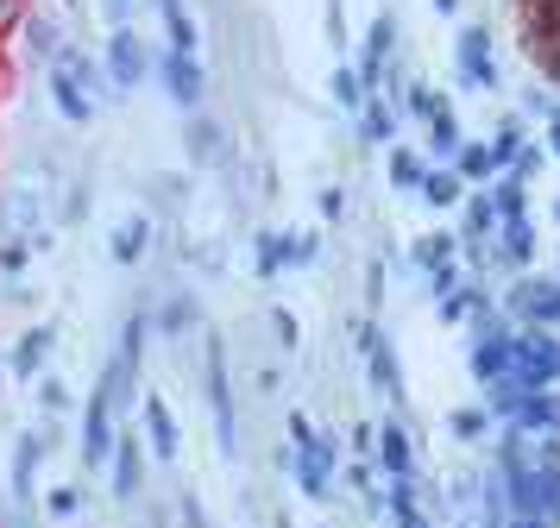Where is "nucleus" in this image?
I'll return each mask as SVG.
<instances>
[{"label": "nucleus", "mask_w": 560, "mask_h": 528, "mask_svg": "<svg viewBox=\"0 0 560 528\" xmlns=\"http://www.w3.org/2000/svg\"><path fill=\"white\" fill-rule=\"evenodd\" d=\"M202 390H208V409H214V441L221 453H240V409H233V377H228V340L208 333L202 340Z\"/></svg>", "instance_id": "nucleus-1"}, {"label": "nucleus", "mask_w": 560, "mask_h": 528, "mask_svg": "<svg viewBox=\"0 0 560 528\" xmlns=\"http://www.w3.org/2000/svg\"><path fill=\"white\" fill-rule=\"evenodd\" d=\"M63 441V427H57V415H45V427H32V434H20V447H13V472H7V497L32 503L38 497V459Z\"/></svg>", "instance_id": "nucleus-2"}, {"label": "nucleus", "mask_w": 560, "mask_h": 528, "mask_svg": "<svg viewBox=\"0 0 560 528\" xmlns=\"http://www.w3.org/2000/svg\"><path fill=\"white\" fill-rule=\"evenodd\" d=\"M510 372L523 377L529 390H555L560 384V340L555 327H529V333H516V365Z\"/></svg>", "instance_id": "nucleus-3"}, {"label": "nucleus", "mask_w": 560, "mask_h": 528, "mask_svg": "<svg viewBox=\"0 0 560 528\" xmlns=\"http://www.w3.org/2000/svg\"><path fill=\"white\" fill-rule=\"evenodd\" d=\"M0 239H26V246L45 251V196L32 183L0 189Z\"/></svg>", "instance_id": "nucleus-4"}, {"label": "nucleus", "mask_w": 560, "mask_h": 528, "mask_svg": "<svg viewBox=\"0 0 560 528\" xmlns=\"http://www.w3.org/2000/svg\"><path fill=\"white\" fill-rule=\"evenodd\" d=\"M334 466H340V441L334 434H308L303 447H296V491L315 503L334 497Z\"/></svg>", "instance_id": "nucleus-5"}, {"label": "nucleus", "mask_w": 560, "mask_h": 528, "mask_svg": "<svg viewBox=\"0 0 560 528\" xmlns=\"http://www.w3.org/2000/svg\"><path fill=\"white\" fill-rule=\"evenodd\" d=\"M504 308L523 327H560V277H523V283H510Z\"/></svg>", "instance_id": "nucleus-6"}, {"label": "nucleus", "mask_w": 560, "mask_h": 528, "mask_svg": "<svg viewBox=\"0 0 560 528\" xmlns=\"http://www.w3.org/2000/svg\"><path fill=\"white\" fill-rule=\"evenodd\" d=\"M353 340L365 352V372H372V390L378 397H397L404 402V365H397V347L378 333V321H353Z\"/></svg>", "instance_id": "nucleus-7"}, {"label": "nucleus", "mask_w": 560, "mask_h": 528, "mask_svg": "<svg viewBox=\"0 0 560 528\" xmlns=\"http://www.w3.org/2000/svg\"><path fill=\"white\" fill-rule=\"evenodd\" d=\"M114 447H120V427H114V409H107L102 397H89V409H82V466L89 472H102V466H114Z\"/></svg>", "instance_id": "nucleus-8"}, {"label": "nucleus", "mask_w": 560, "mask_h": 528, "mask_svg": "<svg viewBox=\"0 0 560 528\" xmlns=\"http://www.w3.org/2000/svg\"><path fill=\"white\" fill-rule=\"evenodd\" d=\"M102 63H107V75H114V89H120V95H132V89L145 82V38H139L132 25H114V32H107Z\"/></svg>", "instance_id": "nucleus-9"}, {"label": "nucleus", "mask_w": 560, "mask_h": 528, "mask_svg": "<svg viewBox=\"0 0 560 528\" xmlns=\"http://www.w3.org/2000/svg\"><path fill=\"white\" fill-rule=\"evenodd\" d=\"M158 75H164V89H171V101L177 107H202V95H208V75H202V63H196V50H164L158 57Z\"/></svg>", "instance_id": "nucleus-10"}, {"label": "nucleus", "mask_w": 560, "mask_h": 528, "mask_svg": "<svg viewBox=\"0 0 560 528\" xmlns=\"http://www.w3.org/2000/svg\"><path fill=\"white\" fill-rule=\"evenodd\" d=\"M454 63H459V82L466 89H498V57H491V32L485 25H466L459 32Z\"/></svg>", "instance_id": "nucleus-11"}, {"label": "nucleus", "mask_w": 560, "mask_h": 528, "mask_svg": "<svg viewBox=\"0 0 560 528\" xmlns=\"http://www.w3.org/2000/svg\"><path fill=\"white\" fill-rule=\"evenodd\" d=\"M139 415H145V447H152V459H158V466H177L183 434H177V415H171V402L158 397V390H145Z\"/></svg>", "instance_id": "nucleus-12"}, {"label": "nucleus", "mask_w": 560, "mask_h": 528, "mask_svg": "<svg viewBox=\"0 0 560 528\" xmlns=\"http://www.w3.org/2000/svg\"><path fill=\"white\" fill-rule=\"evenodd\" d=\"M95 397L114 409V422L139 402V359H132V352H114V359L102 365V390H95Z\"/></svg>", "instance_id": "nucleus-13"}, {"label": "nucleus", "mask_w": 560, "mask_h": 528, "mask_svg": "<svg viewBox=\"0 0 560 528\" xmlns=\"http://www.w3.org/2000/svg\"><path fill=\"white\" fill-rule=\"evenodd\" d=\"M183 151H189L196 164H221V157L233 151V145H228V126L196 107V114H189V126H183Z\"/></svg>", "instance_id": "nucleus-14"}, {"label": "nucleus", "mask_w": 560, "mask_h": 528, "mask_svg": "<svg viewBox=\"0 0 560 528\" xmlns=\"http://www.w3.org/2000/svg\"><path fill=\"white\" fill-rule=\"evenodd\" d=\"M139 491H145V441L120 434V447H114V497L132 503Z\"/></svg>", "instance_id": "nucleus-15"}, {"label": "nucleus", "mask_w": 560, "mask_h": 528, "mask_svg": "<svg viewBox=\"0 0 560 528\" xmlns=\"http://www.w3.org/2000/svg\"><path fill=\"white\" fill-rule=\"evenodd\" d=\"M529 258H535L529 214H510V221H498V271H523Z\"/></svg>", "instance_id": "nucleus-16"}, {"label": "nucleus", "mask_w": 560, "mask_h": 528, "mask_svg": "<svg viewBox=\"0 0 560 528\" xmlns=\"http://www.w3.org/2000/svg\"><path fill=\"white\" fill-rule=\"evenodd\" d=\"M20 32H26V50L38 57V63H57V57L70 50V38H63V20H57V13H26V20H20Z\"/></svg>", "instance_id": "nucleus-17"}, {"label": "nucleus", "mask_w": 560, "mask_h": 528, "mask_svg": "<svg viewBox=\"0 0 560 528\" xmlns=\"http://www.w3.org/2000/svg\"><path fill=\"white\" fill-rule=\"evenodd\" d=\"M51 352H57V327L45 321V327H26V333H20V347H13V359H7V365H13V377H38Z\"/></svg>", "instance_id": "nucleus-18"}, {"label": "nucleus", "mask_w": 560, "mask_h": 528, "mask_svg": "<svg viewBox=\"0 0 560 528\" xmlns=\"http://www.w3.org/2000/svg\"><path fill=\"white\" fill-rule=\"evenodd\" d=\"M498 221H504V214H498L491 189H485V196H472V201H466V214H459V246H466V251L491 246V239H498Z\"/></svg>", "instance_id": "nucleus-19"}, {"label": "nucleus", "mask_w": 560, "mask_h": 528, "mask_svg": "<svg viewBox=\"0 0 560 528\" xmlns=\"http://www.w3.org/2000/svg\"><path fill=\"white\" fill-rule=\"evenodd\" d=\"M152 214H127V221L114 226V239H107V251H114V258H120V265H139V258H145V251H152Z\"/></svg>", "instance_id": "nucleus-20"}, {"label": "nucleus", "mask_w": 560, "mask_h": 528, "mask_svg": "<svg viewBox=\"0 0 560 528\" xmlns=\"http://www.w3.org/2000/svg\"><path fill=\"white\" fill-rule=\"evenodd\" d=\"M51 101H57V114H63V120H70V126H89V120H95V95L82 89L77 75L51 70Z\"/></svg>", "instance_id": "nucleus-21"}, {"label": "nucleus", "mask_w": 560, "mask_h": 528, "mask_svg": "<svg viewBox=\"0 0 560 528\" xmlns=\"http://www.w3.org/2000/svg\"><path fill=\"white\" fill-rule=\"evenodd\" d=\"M416 196L447 214V208H459V201H466V176H459L454 164H429V176H422V189H416Z\"/></svg>", "instance_id": "nucleus-22"}, {"label": "nucleus", "mask_w": 560, "mask_h": 528, "mask_svg": "<svg viewBox=\"0 0 560 528\" xmlns=\"http://www.w3.org/2000/svg\"><path fill=\"white\" fill-rule=\"evenodd\" d=\"M378 466L390 472H416V441H409L404 422H378Z\"/></svg>", "instance_id": "nucleus-23"}, {"label": "nucleus", "mask_w": 560, "mask_h": 528, "mask_svg": "<svg viewBox=\"0 0 560 528\" xmlns=\"http://www.w3.org/2000/svg\"><path fill=\"white\" fill-rule=\"evenodd\" d=\"M196 321H202V308H196V296H189V290H177V296H171V302L152 315V327L164 333V340H183Z\"/></svg>", "instance_id": "nucleus-24"}, {"label": "nucleus", "mask_w": 560, "mask_h": 528, "mask_svg": "<svg viewBox=\"0 0 560 528\" xmlns=\"http://www.w3.org/2000/svg\"><path fill=\"white\" fill-rule=\"evenodd\" d=\"M454 258H459V233H429V239L409 246V265L416 271H447Z\"/></svg>", "instance_id": "nucleus-25"}, {"label": "nucleus", "mask_w": 560, "mask_h": 528, "mask_svg": "<svg viewBox=\"0 0 560 528\" xmlns=\"http://www.w3.org/2000/svg\"><path fill=\"white\" fill-rule=\"evenodd\" d=\"M359 139H365V145H397V114H390V101H365V107H359Z\"/></svg>", "instance_id": "nucleus-26"}, {"label": "nucleus", "mask_w": 560, "mask_h": 528, "mask_svg": "<svg viewBox=\"0 0 560 528\" xmlns=\"http://www.w3.org/2000/svg\"><path fill=\"white\" fill-rule=\"evenodd\" d=\"M384 171H390V183H397V189H422L429 157H422V151H409V145H390V164H384Z\"/></svg>", "instance_id": "nucleus-27"}, {"label": "nucleus", "mask_w": 560, "mask_h": 528, "mask_svg": "<svg viewBox=\"0 0 560 528\" xmlns=\"http://www.w3.org/2000/svg\"><path fill=\"white\" fill-rule=\"evenodd\" d=\"M454 171L466 176V183H491V176H498V157H491V145H459Z\"/></svg>", "instance_id": "nucleus-28"}, {"label": "nucleus", "mask_w": 560, "mask_h": 528, "mask_svg": "<svg viewBox=\"0 0 560 528\" xmlns=\"http://www.w3.org/2000/svg\"><path fill=\"white\" fill-rule=\"evenodd\" d=\"M334 101H340V107H347V114H359V107H365V70H353V63H340V70H334Z\"/></svg>", "instance_id": "nucleus-29"}, {"label": "nucleus", "mask_w": 560, "mask_h": 528, "mask_svg": "<svg viewBox=\"0 0 560 528\" xmlns=\"http://www.w3.org/2000/svg\"><path fill=\"white\" fill-rule=\"evenodd\" d=\"M459 151V120H454V107H441L429 120V157H454Z\"/></svg>", "instance_id": "nucleus-30"}, {"label": "nucleus", "mask_w": 560, "mask_h": 528, "mask_svg": "<svg viewBox=\"0 0 560 528\" xmlns=\"http://www.w3.org/2000/svg\"><path fill=\"white\" fill-rule=\"evenodd\" d=\"M253 246H258V265H253L258 283H278V271H283V233H258Z\"/></svg>", "instance_id": "nucleus-31"}, {"label": "nucleus", "mask_w": 560, "mask_h": 528, "mask_svg": "<svg viewBox=\"0 0 560 528\" xmlns=\"http://www.w3.org/2000/svg\"><path fill=\"white\" fill-rule=\"evenodd\" d=\"M491 157H498V171L523 157V120H504L498 132H491Z\"/></svg>", "instance_id": "nucleus-32"}, {"label": "nucleus", "mask_w": 560, "mask_h": 528, "mask_svg": "<svg viewBox=\"0 0 560 528\" xmlns=\"http://www.w3.org/2000/svg\"><path fill=\"white\" fill-rule=\"evenodd\" d=\"M315 258H322V239H315V233H283V271L315 265Z\"/></svg>", "instance_id": "nucleus-33"}, {"label": "nucleus", "mask_w": 560, "mask_h": 528, "mask_svg": "<svg viewBox=\"0 0 560 528\" xmlns=\"http://www.w3.org/2000/svg\"><path fill=\"white\" fill-rule=\"evenodd\" d=\"M447 427H454V441H479L485 427H491V409H454Z\"/></svg>", "instance_id": "nucleus-34"}, {"label": "nucleus", "mask_w": 560, "mask_h": 528, "mask_svg": "<svg viewBox=\"0 0 560 528\" xmlns=\"http://www.w3.org/2000/svg\"><path fill=\"white\" fill-rule=\"evenodd\" d=\"M404 107H409V114H416V120H434V114H441L447 101L434 95V89H404Z\"/></svg>", "instance_id": "nucleus-35"}, {"label": "nucleus", "mask_w": 560, "mask_h": 528, "mask_svg": "<svg viewBox=\"0 0 560 528\" xmlns=\"http://www.w3.org/2000/svg\"><path fill=\"white\" fill-rule=\"evenodd\" d=\"M164 32H171V50H196V25H189V13H164Z\"/></svg>", "instance_id": "nucleus-36"}, {"label": "nucleus", "mask_w": 560, "mask_h": 528, "mask_svg": "<svg viewBox=\"0 0 560 528\" xmlns=\"http://www.w3.org/2000/svg\"><path fill=\"white\" fill-rule=\"evenodd\" d=\"M32 251H38V246H26V239H0V271H7V277H20V271H26V258H32Z\"/></svg>", "instance_id": "nucleus-37"}, {"label": "nucleus", "mask_w": 560, "mask_h": 528, "mask_svg": "<svg viewBox=\"0 0 560 528\" xmlns=\"http://www.w3.org/2000/svg\"><path fill=\"white\" fill-rule=\"evenodd\" d=\"M38 402H45V415H63V409H70V390H63V377H45V384H38Z\"/></svg>", "instance_id": "nucleus-38"}, {"label": "nucleus", "mask_w": 560, "mask_h": 528, "mask_svg": "<svg viewBox=\"0 0 560 528\" xmlns=\"http://www.w3.org/2000/svg\"><path fill=\"white\" fill-rule=\"evenodd\" d=\"M372 466H365V459H353V466H347V491H359V497H378V484H372Z\"/></svg>", "instance_id": "nucleus-39"}, {"label": "nucleus", "mask_w": 560, "mask_h": 528, "mask_svg": "<svg viewBox=\"0 0 560 528\" xmlns=\"http://www.w3.org/2000/svg\"><path fill=\"white\" fill-rule=\"evenodd\" d=\"M82 497H89V491H51V497H45V509H51V516H77Z\"/></svg>", "instance_id": "nucleus-40"}, {"label": "nucleus", "mask_w": 560, "mask_h": 528, "mask_svg": "<svg viewBox=\"0 0 560 528\" xmlns=\"http://www.w3.org/2000/svg\"><path fill=\"white\" fill-rule=\"evenodd\" d=\"M177 528H214V523L202 516V503L196 497H177Z\"/></svg>", "instance_id": "nucleus-41"}, {"label": "nucleus", "mask_w": 560, "mask_h": 528, "mask_svg": "<svg viewBox=\"0 0 560 528\" xmlns=\"http://www.w3.org/2000/svg\"><path fill=\"white\" fill-rule=\"evenodd\" d=\"M271 327H278V347H296V333H303V327H296V315H290V308H271Z\"/></svg>", "instance_id": "nucleus-42"}, {"label": "nucleus", "mask_w": 560, "mask_h": 528, "mask_svg": "<svg viewBox=\"0 0 560 528\" xmlns=\"http://www.w3.org/2000/svg\"><path fill=\"white\" fill-rule=\"evenodd\" d=\"M20 20H26V0H0V32H13Z\"/></svg>", "instance_id": "nucleus-43"}, {"label": "nucleus", "mask_w": 560, "mask_h": 528, "mask_svg": "<svg viewBox=\"0 0 560 528\" xmlns=\"http://www.w3.org/2000/svg\"><path fill=\"white\" fill-rule=\"evenodd\" d=\"M365 302H372V308L384 302V265H372V271H365Z\"/></svg>", "instance_id": "nucleus-44"}, {"label": "nucleus", "mask_w": 560, "mask_h": 528, "mask_svg": "<svg viewBox=\"0 0 560 528\" xmlns=\"http://www.w3.org/2000/svg\"><path fill=\"white\" fill-rule=\"evenodd\" d=\"M0 302H13V308H26V302H32V290L20 283V277H7V290H0Z\"/></svg>", "instance_id": "nucleus-45"}, {"label": "nucleus", "mask_w": 560, "mask_h": 528, "mask_svg": "<svg viewBox=\"0 0 560 528\" xmlns=\"http://www.w3.org/2000/svg\"><path fill=\"white\" fill-rule=\"evenodd\" d=\"M102 13H107V25H127L132 20V0H102Z\"/></svg>", "instance_id": "nucleus-46"}, {"label": "nucleus", "mask_w": 560, "mask_h": 528, "mask_svg": "<svg viewBox=\"0 0 560 528\" xmlns=\"http://www.w3.org/2000/svg\"><path fill=\"white\" fill-rule=\"evenodd\" d=\"M397 528H434V523H429V509L416 503V509H397Z\"/></svg>", "instance_id": "nucleus-47"}, {"label": "nucleus", "mask_w": 560, "mask_h": 528, "mask_svg": "<svg viewBox=\"0 0 560 528\" xmlns=\"http://www.w3.org/2000/svg\"><path fill=\"white\" fill-rule=\"evenodd\" d=\"M322 214H328V221H340V214H347V196H340V189H328V196H322Z\"/></svg>", "instance_id": "nucleus-48"}, {"label": "nucleus", "mask_w": 560, "mask_h": 528, "mask_svg": "<svg viewBox=\"0 0 560 528\" xmlns=\"http://www.w3.org/2000/svg\"><path fill=\"white\" fill-rule=\"evenodd\" d=\"M504 528H555V523H548V516H523V509H510Z\"/></svg>", "instance_id": "nucleus-49"}, {"label": "nucleus", "mask_w": 560, "mask_h": 528, "mask_svg": "<svg viewBox=\"0 0 560 528\" xmlns=\"http://www.w3.org/2000/svg\"><path fill=\"white\" fill-rule=\"evenodd\" d=\"M308 434H315V427H308V415H290V447H303Z\"/></svg>", "instance_id": "nucleus-50"}, {"label": "nucleus", "mask_w": 560, "mask_h": 528, "mask_svg": "<svg viewBox=\"0 0 560 528\" xmlns=\"http://www.w3.org/2000/svg\"><path fill=\"white\" fill-rule=\"evenodd\" d=\"M548 151H555V157H560V107H555V114H548Z\"/></svg>", "instance_id": "nucleus-51"}, {"label": "nucleus", "mask_w": 560, "mask_h": 528, "mask_svg": "<svg viewBox=\"0 0 560 528\" xmlns=\"http://www.w3.org/2000/svg\"><path fill=\"white\" fill-rule=\"evenodd\" d=\"M152 7H158V13H177L183 0H152Z\"/></svg>", "instance_id": "nucleus-52"}, {"label": "nucleus", "mask_w": 560, "mask_h": 528, "mask_svg": "<svg viewBox=\"0 0 560 528\" xmlns=\"http://www.w3.org/2000/svg\"><path fill=\"white\" fill-rule=\"evenodd\" d=\"M434 7H441V13H454V7H459V0H434Z\"/></svg>", "instance_id": "nucleus-53"}, {"label": "nucleus", "mask_w": 560, "mask_h": 528, "mask_svg": "<svg viewBox=\"0 0 560 528\" xmlns=\"http://www.w3.org/2000/svg\"><path fill=\"white\" fill-rule=\"evenodd\" d=\"M555 221H560V201H555Z\"/></svg>", "instance_id": "nucleus-54"}, {"label": "nucleus", "mask_w": 560, "mask_h": 528, "mask_svg": "<svg viewBox=\"0 0 560 528\" xmlns=\"http://www.w3.org/2000/svg\"><path fill=\"white\" fill-rule=\"evenodd\" d=\"M0 509H7V497H0Z\"/></svg>", "instance_id": "nucleus-55"}]
</instances>
